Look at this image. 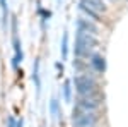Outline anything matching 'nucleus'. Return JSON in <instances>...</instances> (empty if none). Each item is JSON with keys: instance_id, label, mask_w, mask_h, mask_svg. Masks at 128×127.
<instances>
[{"instance_id": "1", "label": "nucleus", "mask_w": 128, "mask_h": 127, "mask_svg": "<svg viewBox=\"0 0 128 127\" xmlns=\"http://www.w3.org/2000/svg\"><path fill=\"white\" fill-rule=\"evenodd\" d=\"M98 45L96 34H90L86 31H79L77 29V36H75V55L79 59H86L89 57L90 50Z\"/></svg>"}, {"instance_id": "2", "label": "nucleus", "mask_w": 128, "mask_h": 127, "mask_svg": "<svg viewBox=\"0 0 128 127\" xmlns=\"http://www.w3.org/2000/svg\"><path fill=\"white\" fill-rule=\"evenodd\" d=\"M98 124V115L94 112L87 110H74V117H72V125L74 127H94Z\"/></svg>"}, {"instance_id": "3", "label": "nucleus", "mask_w": 128, "mask_h": 127, "mask_svg": "<svg viewBox=\"0 0 128 127\" xmlns=\"http://www.w3.org/2000/svg\"><path fill=\"white\" fill-rule=\"evenodd\" d=\"M74 84H75V89L80 96H90L98 91V84L96 81L89 76H75L74 77Z\"/></svg>"}, {"instance_id": "4", "label": "nucleus", "mask_w": 128, "mask_h": 127, "mask_svg": "<svg viewBox=\"0 0 128 127\" xmlns=\"http://www.w3.org/2000/svg\"><path fill=\"white\" fill-rule=\"evenodd\" d=\"M12 45H14V59H12V67L17 69L19 62H22V59H24V53H22L20 41H19V36H17V19H16V17H12Z\"/></svg>"}, {"instance_id": "5", "label": "nucleus", "mask_w": 128, "mask_h": 127, "mask_svg": "<svg viewBox=\"0 0 128 127\" xmlns=\"http://www.w3.org/2000/svg\"><path fill=\"white\" fill-rule=\"evenodd\" d=\"M99 105H101V101H99L98 98H92L90 96H80L77 100V110H87V112H94V110H98Z\"/></svg>"}, {"instance_id": "6", "label": "nucleus", "mask_w": 128, "mask_h": 127, "mask_svg": "<svg viewBox=\"0 0 128 127\" xmlns=\"http://www.w3.org/2000/svg\"><path fill=\"white\" fill-rule=\"evenodd\" d=\"M77 29L90 33V34H98V26L92 24V22H89L87 19H77Z\"/></svg>"}, {"instance_id": "7", "label": "nucleus", "mask_w": 128, "mask_h": 127, "mask_svg": "<svg viewBox=\"0 0 128 127\" xmlns=\"http://www.w3.org/2000/svg\"><path fill=\"white\" fill-rule=\"evenodd\" d=\"M80 4H84V5H87L90 9L98 10V12H104V9H106V5H104L102 0H80Z\"/></svg>"}, {"instance_id": "8", "label": "nucleus", "mask_w": 128, "mask_h": 127, "mask_svg": "<svg viewBox=\"0 0 128 127\" xmlns=\"http://www.w3.org/2000/svg\"><path fill=\"white\" fill-rule=\"evenodd\" d=\"M90 65H92V69H96L98 72H104L106 62H104L102 57H99V55H92V57H90Z\"/></svg>"}, {"instance_id": "9", "label": "nucleus", "mask_w": 128, "mask_h": 127, "mask_svg": "<svg viewBox=\"0 0 128 127\" xmlns=\"http://www.w3.org/2000/svg\"><path fill=\"white\" fill-rule=\"evenodd\" d=\"M32 81L36 82V91L40 95L41 91V79H40V60H34V65H32Z\"/></svg>"}, {"instance_id": "10", "label": "nucleus", "mask_w": 128, "mask_h": 127, "mask_svg": "<svg viewBox=\"0 0 128 127\" xmlns=\"http://www.w3.org/2000/svg\"><path fill=\"white\" fill-rule=\"evenodd\" d=\"M62 60H67L68 57V33L63 31V38H62Z\"/></svg>"}, {"instance_id": "11", "label": "nucleus", "mask_w": 128, "mask_h": 127, "mask_svg": "<svg viewBox=\"0 0 128 127\" xmlns=\"http://www.w3.org/2000/svg\"><path fill=\"white\" fill-rule=\"evenodd\" d=\"M63 100L67 103H72V81H65L63 82Z\"/></svg>"}, {"instance_id": "12", "label": "nucleus", "mask_w": 128, "mask_h": 127, "mask_svg": "<svg viewBox=\"0 0 128 127\" xmlns=\"http://www.w3.org/2000/svg\"><path fill=\"white\" fill-rule=\"evenodd\" d=\"M50 113L53 118H60V105L56 98H51V101H50Z\"/></svg>"}, {"instance_id": "13", "label": "nucleus", "mask_w": 128, "mask_h": 127, "mask_svg": "<svg viewBox=\"0 0 128 127\" xmlns=\"http://www.w3.org/2000/svg\"><path fill=\"white\" fill-rule=\"evenodd\" d=\"M80 10H84L87 16H90L94 21H101L99 19V12L98 10H94V9H90V7H87V5H84V4H80Z\"/></svg>"}, {"instance_id": "14", "label": "nucleus", "mask_w": 128, "mask_h": 127, "mask_svg": "<svg viewBox=\"0 0 128 127\" xmlns=\"http://www.w3.org/2000/svg\"><path fill=\"white\" fill-rule=\"evenodd\" d=\"M0 9H2L4 22H7V16H9V7H7V0H0Z\"/></svg>"}, {"instance_id": "15", "label": "nucleus", "mask_w": 128, "mask_h": 127, "mask_svg": "<svg viewBox=\"0 0 128 127\" xmlns=\"http://www.w3.org/2000/svg\"><path fill=\"white\" fill-rule=\"evenodd\" d=\"M9 127H17V122L14 120V117H12V115L9 117Z\"/></svg>"}, {"instance_id": "16", "label": "nucleus", "mask_w": 128, "mask_h": 127, "mask_svg": "<svg viewBox=\"0 0 128 127\" xmlns=\"http://www.w3.org/2000/svg\"><path fill=\"white\" fill-rule=\"evenodd\" d=\"M17 127H22V118H20V120H17Z\"/></svg>"}]
</instances>
